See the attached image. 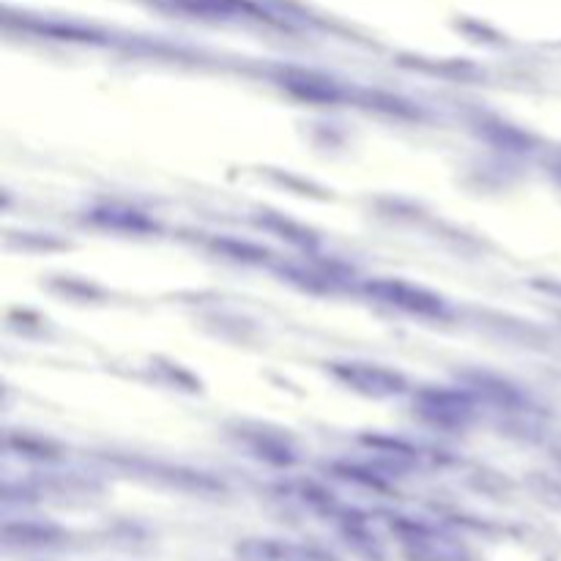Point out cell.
<instances>
[{
  "instance_id": "obj_1",
  "label": "cell",
  "mask_w": 561,
  "mask_h": 561,
  "mask_svg": "<svg viewBox=\"0 0 561 561\" xmlns=\"http://www.w3.org/2000/svg\"><path fill=\"white\" fill-rule=\"evenodd\" d=\"M370 293L375 296H384L386 302L400 304V307H408V310L416 312H438V299L427 296L422 291H414L408 285H400V282H381V285H370Z\"/></svg>"
}]
</instances>
